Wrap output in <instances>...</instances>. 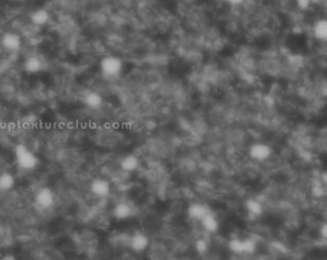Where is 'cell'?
I'll return each instance as SVG.
<instances>
[{"instance_id": "6da1fadb", "label": "cell", "mask_w": 327, "mask_h": 260, "mask_svg": "<svg viewBox=\"0 0 327 260\" xmlns=\"http://www.w3.org/2000/svg\"><path fill=\"white\" fill-rule=\"evenodd\" d=\"M14 157L18 167L25 171H33L38 166L37 156L23 144H18L15 147Z\"/></svg>"}, {"instance_id": "7a4b0ae2", "label": "cell", "mask_w": 327, "mask_h": 260, "mask_svg": "<svg viewBox=\"0 0 327 260\" xmlns=\"http://www.w3.org/2000/svg\"><path fill=\"white\" fill-rule=\"evenodd\" d=\"M100 70L105 77H118L123 70V60L115 55H108L101 59Z\"/></svg>"}, {"instance_id": "3957f363", "label": "cell", "mask_w": 327, "mask_h": 260, "mask_svg": "<svg viewBox=\"0 0 327 260\" xmlns=\"http://www.w3.org/2000/svg\"><path fill=\"white\" fill-rule=\"evenodd\" d=\"M272 155V148L266 143H254L249 148V157L257 162H264Z\"/></svg>"}, {"instance_id": "277c9868", "label": "cell", "mask_w": 327, "mask_h": 260, "mask_svg": "<svg viewBox=\"0 0 327 260\" xmlns=\"http://www.w3.org/2000/svg\"><path fill=\"white\" fill-rule=\"evenodd\" d=\"M150 245V240L144 232H136L128 241V246L132 251L139 254L147 250Z\"/></svg>"}, {"instance_id": "5b68a950", "label": "cell", "mask_w": 327, "mask_h": 260, "mask_svg": "<svg viewBox=\"0 0 327 260\" xmlns=\"http://www.w3.org/2000/svg\"><path fill=\"white\" fill-rule=\"evenodd\" d=\"M35 202L36 204H37L40 208H43V209H49V208L54 205L55 197H54V193L51 191V189L43 188L36 193Z\"/></svg>"}, {"instance_id": "8992f818", "label": "cell", "mask_w": 327, "mask_h": 260, "mask_svg": "<svg viewBox=\"0 0 327 260\" xmlns=\"http://www.w3.org/2000/svg\"><path fill=\"white\" fill-rule=\"evenodd\" d=\"M91 193L98 198H106L111 193V184L105 179H96L91 183Z\"/></svg>"}, {"instance_id": "52a82bcc", "label": "cell", "mask_w": 327, "mask_h": 260, "mask_svg": "<svg viewBox=\"0 0 327 260\" xmlns=\"http://www.w3.org/2000/svg\"><path fill=\"white\" fill-rule=\"evenodd\" d=\"M2 46L7 51H18L22 46V38L14 32H7L2 37Z\"/></svg>"}, {"instance_id": "ba28073f", "label": "cell", "mask_w": 327, "mask_h": 260, "mask_svg": "<svg viewBox=\"0 0 327 260\" xmlns=\"http://www.w3.org/2000/svg\"><path fill=\"white\" fill-rule=\"evenodd\" d=\"M209 212H210L209 208H207L205 204H202V203H192V204L188 207V210H187L189 218H192V220L194 221H198V222Z\"/></svg>"}, {"instance_id": "9c48e42d", "label": "cell", "mask_w": 327, "mask_h": 260, "mask_svg": "<svg viewBox=\"0 0 327 260\" xmlns=\"http://www.w3.org/2000/svg\"><path fill=\"white\" fill-rule=\"evenodd\" d=\"M199 223H201V226L203 227V230L209 233L216 232V231L219 230V226H220L216 215H215L211 210H210V212L207 213V214L205 215L201 221H199Z\"/></svg>"}, {"instance_id": "30bf717a", "label": "cell", "mask_w": 327, "mask_h": 260, "mask_svg": "<svg viewBox=\"0 0 327 260\" xmlns=\"http://www.w3.org/2000/svg\"><path fill=\"white\" fill-rule=\"evenodd\" d=\"M43 67V60L36 55L28 56L25 60V63H23V69H25V72L30 73V74H36V73L41 72Z\"/></svg>"}, {"instance_id": "8fae6325", "label": "cell", "mask_w": 327, "mask_h": 260, "mask_svg": "<svg viewBox=\"0 0 327 260\" xmlns=\"http://www.w3.org/2000/svg\"><path fill=\"white\" fill-rule=\"evenodd\" d=\"M313 36L317 41H326L327 40V20L325 18H320L313 23L312 27Z\"/></svg>"}, {"instance_id": "7c38bea8", "label": "cell", "mask_w": 327, "mask_h": 260, "mask_svg": "<svg viewBox=\"0 0 327 260\" xmlns=\"http://www.w3.org/2000/svg\"><path fill=\"white\" fill-rule=\"evenodd\" d=\"M132 208L128 203L119 202L114 205L113 208V215L116 220H127L132 215Z\"/></svg>"}, {"instance_id": "4fadbf2b", "label": "cell", "mask_w": 327, "mask_h": 260, "mask_svg": "<svg viewBox=\"0 0 327 260\" xmlns=\"http://www.w3.org/2000/svg\"><path fill=\"white\" fill-rule=\"evenodd\" d=\"M50 20V14L46 9H37L31 14V22L33 26H37V27H43L46 23Z\"/></svg>"}, {"instance_id": "5bb4252c", "label": "cell", "mask_w": 327, "mask_h": 260, "mask_svg": "<svg viewBox=\"0 0 327 260\" xmlns=\"http://www.w3.org/2000/svg\"><path fill=\"white\" fill-rule=\"evenodd\" d=\"M139 161L136 156H126L123 160L120 161V167L121 170L126 171V172H133L138 168Z\"/></svg>"}, {"instance_id": "9a60e30c", "label": "cell", "mask_w": 327, "mask_h": 260, "mask_svg": "<svg viewBox=\"0 0 327 260\" xmlns=\"http://www.w3.org/2000/svg\"><path fill=\"white\" fill-rule=\"evenodd\" d=\"M15 179L12 174L4 172L0 175V190L2 191H9L14 188Z\"/></svg>"}, {"instance_id": "2e32d148", "label": "cell", "mask_w": 327, "mask_h": 260, "mask_svg": "<svg viewBox=\"0 0 327 260\" xmlns=\"http://www.w3.org/2000/svg\"><path fill=\"white\" fill-rule=\"evenodd\" d=\"M85 102L88 107L98 109L101 105H103V97H101L98 93L91 92L85 97Z\"/></svg>"}, {"instance_id": "e0dca14e", "label": "cell", "mask_w": 327, "mask_h": 260, "mask_svg": "<svg viewBox=\"0 0 327 260\" xmlns=\"http://www.w3.org/2000/svg\"><path fill=\"white\" fill-rule=\"evenodd\" d=\"M246 208H247V210H248L249 214L259 215L262 213V204L259 202H257V200H254V199L247 200Z\"/></svg>"}, {"instance_id": "ac0fdd59", "label": "cell", "mask_w": 327, "mask_h": 260, "mask_svg": "<svg viewBox=\"0 0 327 260\" xmlns=\"http://www.w3.org/2000/svg\"><path fill=\"white\" fill-rule=\"evenodd\" d=\"M295 2H297L298 8L302 10L310 9V7L312 5V0H295Z\"/></svg>"}, {"instance_id": "d6986e66", "label": "cell", "mask_w": 327, "mask_h": 260, "mask_svg": "<svg viewBox=\"0 0 327 260\" xmlns=\"http://www.w3.org/2000/svg\"><path fill=\"white\" fill-rule=\"evenodd\" d=\"M227 2L232 5H242L246 0H227Z\"/></svg>"}]
</instances>
